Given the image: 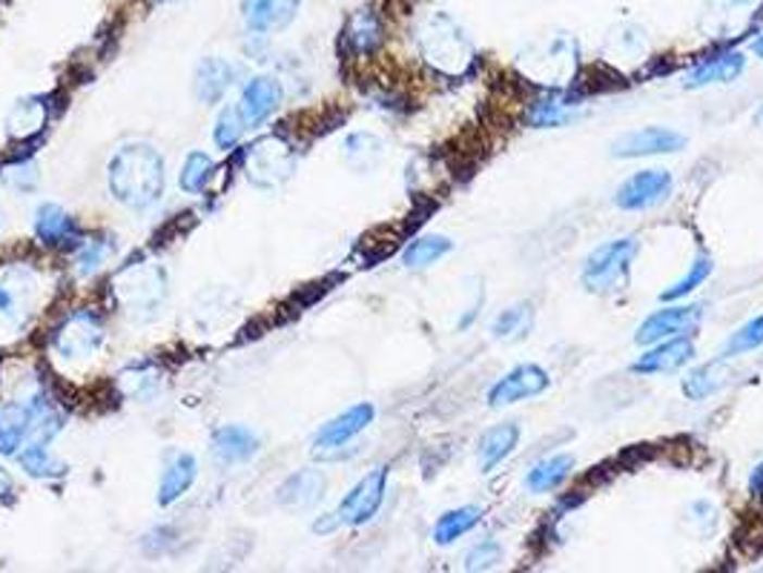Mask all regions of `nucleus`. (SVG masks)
I'll list each match as a JSON object with an SVG mask.
<instances>
[{
  "instance_id": "obj_1",
  "label": "nucleus",
  "mask_w": 763,
  "mask_h": 573,
  "mask_svg": "<svg viewBox=\"0 0 763 573\" xmlns=\"http://www.w3.org/2000/svg\"><path fill=\"white\" fill-rule=\"evenodd\" d=\"M112 199L129 209H147L164 195V161L150 143H127L110 161Z\"/></svg>"
},
{
  "instance_id": "obj_2",
  "label": "nucleus",
  "mask_w": 763,
  "mask_h": 573,
  "mask_svg": "<svg viewBox=\"0 0 763 573\" xmlns=\"http://www.w3.org/2000/svg\"><path fill=\"white\" fill-rule=\"evenodd\" d=\"M416 43H420L425 61L430 66H437L439 72H448V75H460L474 61V43L465 35V29L446 12L430 15L420 26Z\"/></svg>"
},
{
  "instance_id": "obj_3",
  "label": "nucleus",
  "mask_w": 763,
  "mask_h": 573,
  "mask_svg": "<svg viewBox=\"0 0 763 573\" xmlns=\"http://www.w3.org/2000/svg\"><path fill=\"white\" fill-rule=\"evenodd\" d=\"M637 250H640V244L635 235L605 241L597 250H591L589 258L583 262V286L595 295L623 293L628 286V272H631Z\"/></svg>"
},
{
  "instance_id": "obj_4",
  "label": "nucleus",
  "mask_w": 763,
  "mask_h": 573,
  "mask_svg": "<svg viewBox=\"0 0 763 573\" xmlns=\"http://www.w3.org/2000/svg\"><path fill=\"white\" fill-rule=\"evenodd\" d=\"M112 293L133 319L147 321L167 298V279L155 264H129L112 279Z\"/></svg>"
},
{
  "instance_id": "obj_5",
  "label": "nucleus",
  "mask_w": 763,
  "mask_h": 573,
  "mask_svg": "<svg viewBox=\"0 0 763 573\" xmlns=\"http://www.w3.org/2000/svg\"><path fill=\"white\" fill-rule=\"evenodd\" d=\"M245 173L247 181L259 187V190H278L282 183L293 178L296 152L290 150V143H285L276 136L259 138L247 150Z\"/></svg>"
},
{
  "instance_id": "obj_6",
  "label": "nucleus",
  "mask_w": 763,
  "mask_h": 573,
  "mask_svg": "<svg viewBox=\"0 0 763 573\" xmlns=\"http://www.w3.org/2000/svg\"><path fill=\"white\" fill-rule=\"evenodd\" d=\"M385 485H388V468H376L365 479H359L353 491L336 508L339 525H365V522H371L382 508Z\"/></svg>"
},
{
  "instance_id": "obj_7",
  "label": "nucleus",
  "mask_w": 763,
  "mask_h": 573,
  "mask_svg": "<svg viewBox=\"0 0 763 573\" xmlns=\"http://www.w3.org/2000/svg\"><path fill=\"white\" fill-rule=\"evenodd\" d=\"M672 173L666 169H637L635 176H628L626 181L614 192V204L626 213H637V209L658 207L668 199L672 192Z\"/></svg>"
},
{
  "instance_id": "obj_8",
  "label": "nucleus",
  "mask_w": 763,
  "mask_h": 573,
  "mask_svg": "<svg viewBox=\"0 0 763 573\" xmlns=\"http://www.w3.org/2000/svg\"><path fill=\"white\" fill-rule=\"evenodd\" d=\"M703 319V307L698 304H680V307H663V310L652 313L640 321L635 333V342L640 347H652V344L672 339V335H686L689 330L700 324Z\"/></svg>"
},
{
  "instance_id": "obj_9",
  "label": "nucleus",
  "mask_w": 763,
  "mask_h": 573,
  "mask_svg": "<svg viewBox=\"0 0 763 573\" xmlns=\"http://www.w3.org/2000/svg\"><path fill=\"white\" fill-rule=\"evenodd\" d=\"M551 387V375L542 370L540 365H517L511 373L497 379L491 391H488V405L491 407H509L546 393Z\"/></svg>"
},
{
  "instance_id": "obj_10",
  "label": "nucleus",
  "mask_w": 763,
  "mask_h": 573,
  "mask_svg": "<svg viewBox=\"0 0 763 573\" xmlns=\"http://www.w3.org/2000/svg\"><path fill=\"white\" fill-rule=\"evenodd\" d=\"M686 147V136L666 127H643L626 132L612 143L614 158H649V155H666L680 152Z\"/></svg>"
},
{
  "instance_id": "obj_11",
  "label": "nucleus",
  "mask_w": 763,
  "mask_h": 573,
  "mask_svg": "<svg viewBox=\"0 0 763 573\" xmlns=\"http://www.w3.org/2000/svg\"><path fill=\"white\" fill-rule=\"evenodd\" d=\"M104 339V327L89 310L72 313L55 333V351L64 358H87L98 351Z\"/></svg>"
},
{
  "instance_id": "obj_12",
  "label": "nucleus",
  "mask_w": 763,
  "mask_h": 573,
  "mask_svg": "<svg viewBox=\"0 0 763 573\" xmlns=\"http://www.w3.org/2000/svg\"><path fill=\"white\" fill-rule=\"evenodd\" d=\"M698 356V347L689 335H672L663 342L652 344L643 356L637 358L631 370L640 375H658V373H677L680 367H686Z\"/></svg>"
},
{
  "instance_id": "obj_13",
  "label": "nucleus",
  "mask_w": 763,
  "mask_h": 573,
  "mask_svg": "<svg viewBox=\"0 0 763 573\" xmlns=\"http://www.w3.org/2000/svg\"><path fill=\"white\" fill-rule=\"evenodd\" d=\"M302 0H241V17L250 33H278L293 24Z\"/></svg>"
},
{
  "instance_id": "obj_14",
  "label": "nucleus",
  "mask_w": 763,
  "mask_h": 573,
  "mask_svg": "<svg viewBox=\"0 0 763 573\" xmlns=\"http://www.w3.org/2000/svg\"><path fill=\"white\" fill-rule=\"evenodd\" d=\"M747 69V55L743 52H721V55L703 58L700 64L684 75L686 89H703L712 84H731Z\"/></svg>"
},
{
  "instance_id": "obj_15",
  "label": "nucleus",
  "mask_w": 763,
  "mask_h": 573,
  "mask_svg": "<svg viewBox=\"0 0 763 573\" xmlns=\"http://www.w3.org/2000/svg\"><path fill=\"white\" fill-rule=\"evenodd\" d=\"M374 416H376L374 405H367V402L348 407L345 413H339L336 419H330L325 428L318 430L316 447L318 450H334V447L348 445L350 438H357L367 424L374 422Z\"/></svg>"
},
{
  "instance_id": "obj_16",
  "label": "nucleus",
  "mask_w": 763,
  "mask_h": 573,
  "mask_svg": "<svg viewBox=\"0 0 763 573\" xmlns=\"http://www.w3.org/2000/svg\"><path fill=\"white\" fill-rule=\"evenodd\" d=\"M282 104V84L276 78L259 75L245 87L241 96V118L247 127H259L262 120H267L276 112V106Z\"/></svg>"
},
{
  "instance_id": "obj_17",
  "label": "nucleus",
  "mask_w": 763,
  "mask_h": 573,
  "mask_svg": "<svg viewBox=\"0 0 763 573\" xmlns=\"http://www.w3.org/2000/svg\"><path fill=\"white\" fill-rule=\"evenodd\" d=\"M49 104L47 98L26 96L21 98L7 115V136L12 141H26V138L38 136L40 129L47 127Z\"/></svg>"
},
{
  "instance_id": "obj_18",
  "label": "nucleus",
  "mask_w": 763,
  "mask_h": 573,
  "mask_svg": "<svg viewBox=\"0 0 763 573\" xmlns=\"http://www.w3.org/2000/svg\"><path fill=\"white\" fill-rule=\"evenodd\" d=\"M259 454V436L250 428L241 424H227V428L215 430L213 436V456L224 464H239L253 459Z\"/></svg>"
},
{
  "instance_id": "obj_19",
  "label": "nucleus",
  "mask_w": 763,
  "mask_h": 573,
  "mask_svg": "<svg viewBox=\"0 0 763 573\" xmlns=\"http://www.w3.org/2000/svg\"><path fill=\"white\" fill-rule=\"evenodd\" d=\"M517 442H520L517 422H502V424H493L491 430H486V433L479 436V445H477L479 468H483V473H491L497 464L505 462V459L514 454Z\"/></svg>"
},
{
  "instance_id": "obj_20",
  "label": "nucleus",
  "mask_w": 763,
  "mask_h": 573,
  "mask_svg": "<svg viewBox=\"0 0 763 573\" xmlns=\"http://www.w3.org/2000/svg\"><path fill=\"white\" fill-rule=\"evenodd\" d=\"M325 487H327V479L325 473H318V470H299V473H293V476L287 479L285 485L278 487V505H285V508H313L322 496H325Z\"/></svg>"
},
{
  "instance_id": "obj_21",
  "label": "nucleus",
  "mask_w": 763,
  "mask_h": 573,
  "mask_svg": "<svg viewBox=\"0 0 763 573\" xmlns=\"http://www.w3.org/2000/svg\"><path fill=\"white\" fill-rule=\"evenodd\" d=\"M33 302V276L26 270H9L0 279V316L17 324L26 319V307Z\"/></svg>"
},
{
  "instance_id": "obj_22",
  "label": "nucleus",
  "mask_w": 763,
  "mask_h": 573,
  "mask_svg": "<svg viewBox=\"0 0 763 573\" xmlns=\"http://www.w3.org/2000/svg\"><path fill=\"white\" fill-rule=\"evenodd\" d=\"M233 80H236L233 64H227L222 58H204L196 69V96L204 104H218L224 92L233 87Z\"/></svg>"
},
{
  "instance_id": "obj_23",
  "label": "nucleus",
  "mask_w": 763,
  "mask_h": 573,
  "mask_svg": "<svg viewBox=\"0 0 763 573\" xmlns=\"http://www.w3.org/2000/svg\"><path fill=\"white\" fill-rule=\"evenodd\" d=\"M35 235L47 247H64L70 241H75L78 230H75V221L66 209H61L58 204H40L35 209Z\"/></svg>"
},
{
  "instance_id": "obj_24",
  "label": "nucleus",
  "mask_w": 763,
  "mask_h": 573,
  "mask_svg": "<svg viewBox=\"0 0 763 573\" xmlns=\"http://www.w3.org/2000/svg\"><path fill=\"white\" fill-rule=\"evenodd\" d=\"M382 21L374 9H359L345 26V43L353 55H374L382 43Z\"/></svg>"
},
{
  "instance_id": "obj_25",
  "label": "nucleus",
  "mask_w": 763,
  "mask_h": 573,
  "mask_svg": "<svg viewBox=\"0 0 763 573\" xmlns=\"http://www.w3.org/2000/svg\"><path fill=\"white\" fill-rule=\"evenodd\" d=\"M729 375L731 373L724 358L695 367V370H689L684 375V396L692 398V402H703V398L715 396L717 391H724L726 384H729Z\"/></svg>"
},
{
  "instance_id": "obj_26",
  "label": "nucleus",
  "mask_w": 763,
  "mask_h": 573,
  "mask_svg": "<svg viewBox=\"0 0 763 573\" xmlns=\"http://www.w3.org/2000/svg\"><path fill=\"white\" fill-rule=\"evenodd\" d=\"M196 473H199V464L192 459L190 454H178L173 456V462L167 464L164 476H161V487H159V505H173V501L182 499L187 491L196 482Z\"/></svg>"
},
{
  "instance_id": "obj_27",
  "label": "nucleus",
  "mask_w": 763,
  "mask_h": 573,
  "mask_svg": "<svg viewBox=\"0 0 763 573\" xmlns=\"http://www.w3.org/2000/svg\"><path fill=\"white\" fill-rule=\"evenodd\" d=\"M572 470H574V456L572 454H554L528 470V476H525V487H528L531 494H549V491L560 487L565 479L572 476Z\"/></svg>"
},
{
  "instance_id": "obj_28",
  "label": "nucleus",
  "mask_w": 763,
  "mask_h": 573,
  "mask_svg": "<svg viewBox=\"0 0 763 573\" xmlns=\"http://www.w3.org/2000/svg\"><path fill=\"white\" fill-rule=\"evenodd\" d=\"M479 522H483V508H477V505H462V508L448 510L434 525V542L446 548V545H453L456 539L471 534Z\"/></svg>"
},
{
  "instance_id": "obj_29",
  "label": "nucleus",
  "mask_w": 763,
  "mask_h": 573,
  "mask_svg": "<svg viewBox=\"0 0 763 573\" xmlns=\"http://www.w3.org/2000/svg\"><path fill=\"white\" fill-rule=\"evenodd\" d=\"M33 430L29 407L26 405H7L0 410V454L15 456L17 447L24 445Z\"/></svg>"
},
{
  "instance_id": "obj_30",
  "label": "nucleus",
  "mask_w": 763,
  "mask_h": 573,
  "mask_svg": "<svg viewBox=\"0 0 763 573\" xmlns=\"http://www.w3.org/2000/svg\"><path fill=\"white\" fill-rule=\"evenodd\" d=\"M534 330V307L528 302L511 304L493 319L491 333L497 342H523Z\"/></svg>"
},
{
  "instance_id": "obj_31",
  "label": "nucleus",
  "mask_w": 763,
  "mask_h": 573,
  "mask_svg": "<svg viewBox=\"0 0 763 573\" xmlns=\"http://www.w3.org/2000/svg\"><path fill=\"white\" fill-rule=\"evenodd\" d=\"M26 407H29V419H33L29 442L49 445V442L61 433V428H64V416H61V410H58V407L52 405L43 393H38V396H35Z\"/></svg>"
},
{
  "instance_id": "obj_32",
  "label": "nucleus",
  "mask_w": 763,
  "mask_h": 573,
  "mask_svg": "<svg viewBox=\"0 0 763 573\" xmlns=\"http://www.w3.org/2000/svg\"><path fill=\"white\" fill-rule=\"evenodd\" d=\"M453 250V241L446 235H422V239L411 241L402 253V264L408 270H422L430 267L434 262H439L442 255H448Z\"/></svg>"
},
{
  "instance_id": "obj_33",
  "label": "nucleus",
  "mask_w": 763,
  "mask_h": 573,
  "mask_svg": "<svg viewBox=\"0 0 763 573\" xmlns=\"http://www.w3.org/2000/svg\"><path fill=\"white\" fill-rule=\"evenodd\" d=\"M712 267H715V264H712V258H709V255H698V258L689 264V270H686L684 276L675 281V284L666 286V290L660 293V302L663 304L680 302V298H686L689 293H695V290H698V286L709 279V276H712Z\"/></svg>"
},
{
  "instance_id": "obj_34",
  "label": "nucleus",
  "mask_w": 763,
  "mask_h": 573,
  "mask_svg": "<svg viewBox=\"0 0 763 573\" xmlns=\"http://www.w3.org/2000/svg\"><path fill=\"white\" fill-rule=\"evenodd\" d=\"M382 158V141L371 132H353V136L345 141V161L350 167L365 173V169L376 167Z\"/></svg>"
},
{
  "instance_id": "obj_35",
  "label": "nucleus",
  "mask_w": 763,
  "mask_h": 573,
  "mask_svg": "<svg viewBox=\"0 0 763 573\" xmlns=\"http://www.w3.org/2000/svg\"><path fill=\"white\" fill-rule=\"evenodd\" d=\"M17 462L35 479H58L66 473L64 464L58 462V459H52L47 445H40V442H29V445L17 454Z\"/></svg>"
},
{
  "instance_id": "obj_36",
  "label": "nucleus",
  "mask_w": 763,
  "mask_h": 573,
  "mask_svg": "<svg viewBox=\"0 0 763 573\" xmlns=\"http://www.w3.org/2000/svg\"><path fill=\"white\" fill-rule=\"evenodd\" d=\"M213 158L204 155V152H190L187 161H184L182 176H178V183H182L184 192H204L208 190L210 178H213Z\"/></svg>"
},
{
  "instance_id": "obj_37",
  "label": "nucleus",
  "mask_w": 763,
  "mask_h": 573,
  "mask_svg": "<svg viewBox=\"0 0 763 573\" xmlns=\"http://www.w3.org/2000/svg\"><path fill=\"white\" fill-rule=\"evenodd\" d=\"M761 344H763V313L761 316H755V319H749L747 324H740L738 330L726 339L724 358L743 356V353L755 351V347H761Z\"/></svg>"
},
{
  "instance_id": "obj_38",
  "label": "nucleus",
  "mask_w": 763,
  "mask_h": 573,
  "mask_svg": "<svg viewBox=\"0 0 763 573\" xmlns=\"http://www.w3.org/2000/svg\"><path fill=\"white\" fill-rule=\"evenodd\" d=\"M572 120V112H568V104H554V101H540L534 104L525 115V124L537 129H554V127H565Z\"/></svg>"
},
{
  "instance_id": "obj_39",
  "label": "nucleus",
  "mask_w": 763,
  "mask_h": 573,
  "mask_svg": "<svg viewBox=\"0 0 763 573\" xmlns=\"http://www.w3.org/2000/svg\"><path fill=\"white\" fill-rule=\"evenodd\" d=\"M245 118H241V110L239 106H227V110H222V115H218V120H215V143L222 147V150H230V147H236L241 138V132H245Z\"/></svg>"
},
{
  "instance_id": "obj_40",
  "label": "nucleus",
  "mask_w": 763,
  "mask_h": 573,
  "mask_svg": "<svg viewBox=\"0 0 763 573\" xmlns=\"http://www.w3.org/2000/svg\"><path fill=\"white\" fill-rule=\"evenodd\" d=\"M159 387V375L150 367H129L121 373V391L129 398H147Z\"/></svg>"
},
{
  "instance_id": "obj_41",
  "label": "nucleus",
  "mask_w": 763,
  "mask_h": 573,
  "mask_svg": "<svg viewBox=\"0 0 763 573\" xmlns=\"http://www.w3.org/2000/svg\"><path fill=\"white\" fill-rule=\"evenodd\" d=\"M502 562V545L497 539H483L465 553V571H488Z\"/></svg>"
},
{
  "instance_id": "obj_42",
  "label": "nucleus",
  "mask_w": 763,
  "mask_h": 573,
  "mask_svg": "<svg viewBox=\"0 0 763 573\" xmlns=\"http://www.w3.org/2000/svg\"><path fill=\"white\" fill-rule=\"evenodd\" d=\"M107 255H110V244H107V241H89V244H84L78 258H75L80 276H92V272H98V267L104 264Z\"/></svg>"
},
{
  "instance_id": "obj_43",
  "label": "nucleus",
  "mask_w": 763,
  "mask_h": 573,
  "mask_svg": "<svg viewBox=\"0 0 763 573\" xmlns=\"http://www.w3.org/2000/svg\"><path fill=\"white\" fill-rule=\"evenodd\" d=\"M3 181L12 183V187H17V190H33L35 181H38L35 164H33V161H24V164H17V167H12V169H9V173H3Z\"/></svg>"
},
{
  "instance_id": "obj_44",
  "label": "nucleus",
  "mask_w": 763,
  "mask_h": 573,
  "mask_svg": "<svg viewBox=\"0 0 763 573\" xmlns=\"http://www.w3.org/2000/svg\"><path fill=\"white\" fill-rule=\"evenodd\" d=\"M749 494L755 496V499H763V462L755 464L752 476H749Z\"/></svg>"
},
{
  "instance_id": "obj_45",
  "label": "nucleus",
  "mask_w": 763,
  "mask_h": 573,
  "mask_svg": "<svg viewBox=\"0 0 763 573\" xmlns=\"http://www.w3.org/2000/svg\"><path fill=\"white\" fill-rule=\"evenodd\" d=\"M9 494H12V476L0 468V499H9Z\"/></svg>"
},
{
  "instance_id": "obj_46",
  "label": "nucleus",
  "mask_w": 763,
  "mask_h": 573,
  "mask_svg": "<svg viewBox=\"0 0 763 573\" xmlns=\"http://www.w3.org/2000/svg\"><path fill=\"white\" fill-rule=\"evenodd\" d=\"M752 52H755V55H758V58H763V33H761V35H758V38H755V40H752Z\"/></svg>"
},
{
  "instance_id": "obj_47",
  "label": "nucleus",
  "mask_w": 763,
  "mask_h": 573,
  "mask_svg": "<svg viewBox=\"0 0 763 573\" xmlns=\"http://www.w3.org/2000/svg\"><path fill=\"white\" fill-rule=\"evenodd\" d=\"M758 124H761V127H763V110L758 112Z\"/></svg>"
}]
</instances>
